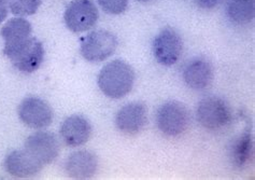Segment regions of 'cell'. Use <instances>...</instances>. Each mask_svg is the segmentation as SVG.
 Wrapping results in <instances>:
<instances>
[{"mask_svg": "<svg viewBox=\"0 0 255 180\" xmlns=\"http://www.w3.org/2000/svg\"><path fill=\"white\" fill-rule=\"evenodd\" d=\"M135 83V71L127 63L116 59L104 66L98 75V86L104 94L113 99L126 96Z\"/></svg>", "mask_w": 255, "mask_h": 180, "instance_id": "cell-1", "label": "cell"}, {"mask_svg": "<svg viewBox=\"0 0 255 180\" xmlns=\"http://www.w3.org/2000/svg\"><path fill=\"white\" fill-rule=\"evenodd\" d=\"M3 53L17 70L25 73L36 71L44 58L42 43L31 36L17 44L4 45Z\"/></svg>", "mask_w": 255, "mask_h": 180, "instance_id": "cell-2", "label": "cell"}, {"mask_svg": "<svg viewBox=\"0 0 255 180\" xmlns=\"http://www.w3.org/2000/svg\"><path fill=\"white\" fill-rule=\"evenodd\" d=\"M197 120L208 131H221L226 129L233 120L232 109L223 98L208 96L201 99L197 106Z\"/></svg>", "mask_w": 255, "mask_h": 180, "instance_id": "cell-3", "label": "cell"}, {"mask_svg": "<svg viewBox=\"0 0 255 180\" xmlns=\"http://www.w3.org/2000/svg\"><path fill=\"white\" fill-rule=\"evenodd\" d=\"M156 124L158 130L166 136H180L189 129L190 112L182 103L167 102L157 110Z\"/></svg>", "mask_w": 255, "mask_h": 180, "instance_id": "cell-4", "label": "cell"}, {"mask_svg": "<svg viewBox=\"0 0 255 180\" xmlns=\"http://www.w3.org/2000/svg\"><path fill=\"white\" fill-rule=\"evenodd\" d=\"M118 39L108 30H95L82 39L80 52L91 63L104 62L117 50Z\"/></svg>", "mask_w": 255, "mask_h": 180, "instance_id": "cell-5", "label": "cell"}, {"mask_svg": "<svg viewBox=\"0 0 255 180\" xmlns=\"http://www.w3.org/2000/svg\"><path fill=\"white\" fill-rule=\"evenodd\" d=\"M98 17L97 6L92 0H73L64 14L66 26L73 32H83L93 28Z\"/></svg>", "mask_w": 255, "mask_h": 180, "instance_id": "cell-6", "label": "cell"}, {"mask_svg": "<svg viewBox=\"0 0 255 180\" xmlns=\"http://www.w3.org/2000/svg\"><path fill=\"white\" fill-rule=\"evenodd\" d=\"M152 49L157 63L169 67L176 64L182 55V38L173 29L165 28L154 38Z\"/></svg>", "mask_w": 255, "mask_h": 180, "instance_id": "cell-7", "label": "cell"}, {"mask_svg": "<svg viewBox=\"0 0 255 180\" xmlns=\"http://www.w3.org/2000/svg\"><path fill=\"white\" fill-rule=\"evenodd\" d=\"M18 117L30 129H44L53 121V110L43 99L29 96L18 106Z\"/></svg>", "mask_w": 255, "mask_h": 180, "instance_id": "cell-8", "label": "cell"}, {"mask_svg": "<svg viewBox=\"0 0 255 180\" xmlns=\"http://www.w3.org/2000/svg\"><path fill=\"white\" fill-rule=\"evenodd\" d=\"M59 148L57 138L49 132L33 133L25 142V150L43 166L55 161L59 155Z\"/></svg>", "mask_w": 255, "mask_h": 180, "instance_id": "cell-9", "label": "cell"}, {"mask_svg": "<svg viewBox=\"0 0 255 180\" xmlns=\"http://www.w3.org/2000/svg\"><path fill=\"white\" fill-rule=\"evenodd\" d=\"M147 122V109L141 103H130L121 108L116 117L119 131L126 135H136L141 132Z\"/></svg>", "mask_w": 255, "mask_h": 180, "instance_id": "cell-10", "label": "cell"}, {"mask_svg": "<svg viewBox=\"0 0 255 180\" xmlns=\"http://www.w3.org/2000/svg\"><path fill=\"white\" fill-rule=\"evenodd\" d=\"M3 165L6 173L17 178L35 176L43 169V165L40 164L25 149L9 153L4 160Z\"/></svg>", "mask_w": 255, "mask_h": 180, "instance_id": "cell-11", "label": "cell"}, {"mask_svg": "<svg viewBox=\"0 0 255 180\" xmlns=\"http://www.w3.org/2000/svg\"><path fill=\"white\" fill-rule=\"evenodd\" d=\"M98 159L93 152L80 150L73 152L65 162L67 175L75 179H89L97 173Z\"/></svg>", "mask_w": 255, "mask_h": 180, "instance_id": "cell-12", "label": "cell"}, {"mask_svg": "<svg viewBox=\"0 0 255 180\" xmlns=\"http://www.w3.org/2000/svg\"><path fill=\"white\" fill-rule=\"evenodd\" d=\"M92 135V125L80 115L67 118L60 128V136L67 146L79 147L84 145Z\"/></svg>", "mask_w": 255, "mask_h": 180, "instance_id": "cell-13", "label": "cell"}, {"mask_svg": "<svg viewBox=\"0 0 255 180\" xmlns=\"http://www.w3.org/2000/svg\"><path fill=\"white\" fill-rule=\"evenodd\" d=\"M213 68L204 58H195L187 63L183 70V80L189 88L201 91L209 88L213 81Z\"/></svg>", "mask_w": 255, "mask_h": 180, "instance_id": "cell-14", "label": "cell"}, {"mask_svg": "<svg viewBox=\"0 0 255 180\" xmlns=\"http://www.w3.org/2000/svg\"><path fill=\"white\" fill-rule=\"evenodd\" d=\"M253 155V139L249 132H245L233 139L228 157L236 169H244L250 162Z\"/></svg>", "mask_w": 255, "mask_h": 180, "instance_id": "cell-15", "label": "cell"}, {"mask_svg": "<svg viewBox=\"0 0 255 180\" xmlns=\"http://www.w3.org/2000/svg\"><path fill=\"white\" fill-rule=\"evenodd\" d=\"M0 34L4 40V45L17 44L31 36V25L26 18L14 17L3 25Z\"/></svg>", "mask_w": 255, "mask_h": 180, "instance_id": "cell-16", "label": "cell"}, {"mask_svg": "<svg viewBox=\"0 0 255 180\" xmlns=\"http://www.w3.org/2000/svg\"><path fill=\"white\" fill-rule=\"evenodd\" d=\"M254 0H228L227 1L226 14L235 24H249L254 18Z\"/></svg>", "mask_w": 255, "mask_h": 180, "instance_id": "cell-17", "label": "cell"}, {"mask_svg": "<svg viewBox=\"0 0 255 180\" xmlns=\"http://www.w3.org/2000/svg\"><path fill=\"white\" fill-rule=\"evenodd\" d=\"M42 0H8L11 12L17 16L32 15L38 11Z\"/></svg>", "mask_w": 255, "mask_h": 180, "instance_id": "cell-18", "label": "cell"}, {"mask_svg": "<svg viewBox=\"0 0 255 180\" xmlns=\"http://www.w3.org/2000/svg\"><path fill=\"white\" fill-rule=\"evenodd\" d=\"M102 9L112 15H119L126 11L128 6V0H97Z\"/></svg>", "mask_w": 255, "mask_h": 180, "instance_id": "cell-19", "label": "cell"}, {"mask_svg": "<svg viewBox=\"0 0 255 180\" xmlns=\"http://www.w3.org/2000/svg\"><path fill=\"white\" fill-rule=\"evenodd\" d=\"M196 4L203 9H212L217 6L222 0H194Z\"/></svg>", "mask_w": 255, "mask_h": 180, "instance_id": "cell-20", "label": "cell"}, {"mask_svg": "<svg viewBox=\"0 0 255 180\" xmlns=\"http://www.w3.org/2000/svg\"><path fill=\"white\" fill-rule=\"evenodd\" d=\"M8 0H0V23H2L8 15Z\"/></svg>", "mask_w": 255, "mask_h": 180, "instance_id": "cell-21", "label": "cell"}, {"mask_svg": "<svg viewBox=\"0 0 255 180\" xmlns=\"http://www.w3.org/2000/svg\"><path fill=\"white\" fill-rule=\"evenodd\" d=\"M138 1H140V2H149V1H151V0H138Z\"/></svg>", "mask_w": 255, "mask_h": 180, "instance_id": "cell-22", "label": "cell"}]
</instances>
